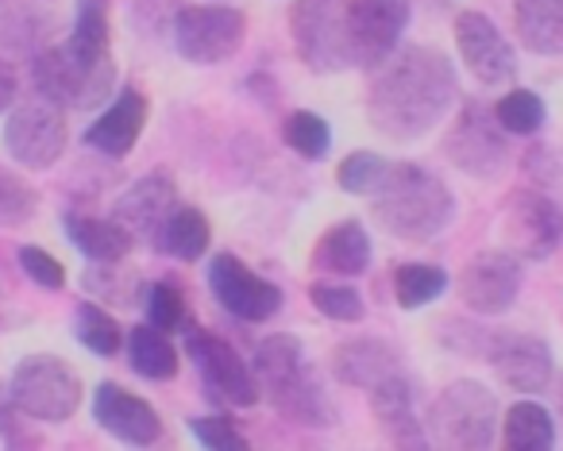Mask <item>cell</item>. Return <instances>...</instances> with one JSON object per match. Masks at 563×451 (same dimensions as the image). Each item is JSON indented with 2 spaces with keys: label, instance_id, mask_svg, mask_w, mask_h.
Segmentation results:
<instances>
[{
  "label": "cell",
  "instance_id": "1",
  "mask_svg": "<svg viewBox=\"0 0 563 451\" xmlns=\"http://www.w3.org/2000/svg\"><path fill=\"white\" fill-rule=\"evenodd\" d=\"M460 97L455 70L432 47H401L375 66L367 89V117L378 135L409 143L429 135Z\"/></svg>",
  "mask_w": 563,
  "mask_h": 451
},
{
  "label": "cell",
  "instance_id": "2",
  "mask_svg": "<svg viewBox=\"0 0 563 451\" xmlns=\"http://www.w3.org/2000/svg\"><path fill=\"white\" fill-rule=\"evenodd\" d=\"M371 209L383 232L406 243H429L455 220V194L417 163H390L371 194Z\"/></svg>",
  "mask_w": 563,
  "mask_h": 451
},
{
  "label": "cell",
  "instance_id": "3",
  "mask_svg": "<svg viewBox=\"0 0 563 451\" xmlns=\"http://www.w3.org/2000/svg\"><path fill=\"white\" fill-rule=\"evenodd\" d=\"M251 374L258 382V394L274 405L286 420L306 428H321L332 420V402L309 363L298 336H266L255 351Z\"/></svg>",
  "mask_w": 563,
  "mask_h": 451
},
{
  "label": "cell",
  "instance_id": "4",
  "mask_svg": "<svg viewBox=\"0 0 563 451\" xmlns=\"http://www.w3.org/2000/svg\"><path fill=\"white\" fill-rule=\"evenodd\" d=\"M498 397L483 382L460 378L440 389L424 432L437 451H486L498 432Z\"/></svg>",
  "mask_w": 563,
  "mask_h": 451
},
{
  "label": "cell",
  "instance_id": "5",
  "mask_svg": "<svg viewBox=\"0 0 563 451\" xmlns=\"http://www.w3.org/2000/svg\"><path fill=\"white\" fill-rule=\"evenodd\" d=\"M9 397L16 413L47 425H63L81 405V378L74 366L58 355H27L20 359L16 374L9 382Z\"/></svg>",
  "mask_w": 563,
  "mask_h": 451
},
{
  "label": "cell",
  "instance_id": "6",
  "mask_svg": "<svg viewBox=\"0 0 563 451\" xmlns=\"http://www.w3.org/2000/svg\"><path fill=\"white\" fill-rule=\"evenodd\" d=\"M290 40L313 74H340L352 66L347 51V0H294Z\"/></svg>",
  "mask_w": 563,
  "mask_h": 451
},
{
  "label": "cell",
  "instance_id": "7",
  "mask_svg": "<svg viewBox=\"0 0 563 451\" xmlns=\"http://www.w3.org/2000/svg\"><path fill=\"white\" fill-rule=\"evenodd\" d=\"M174 51L194 66H217L247 40V16L232 4H186L174 12Z\"/></svg>",
  "mask_w": 563,
  "mask_h": 451
},
{
  "label": "cell",
  "instance_id": "8",
  "mask_svg": "<svg viewBox=\"0 0 563 451\" xmlns=\"http://www.w3.org/2000/svg\"><path fill=\"white\" fill-rule=\"evenodd\" d=\"M444 155L455 170H463L467 178H478V182H490L506 170L509 143L490 105L463 101L460 117L452 120V128H448V135H444Z\"/></svg>",
  "mask_w": 563,
  "mask_h": 451
},
{
  "label": "cell",
  "instance_id": "9",
  "mask_svg": "<svg viewBox=\"0 0 563 451\" xmlns=\"http://www.w3.org/2000/svg\"><path fill=\"white\" fill-rule=\"evenodd\" d=\"M32 78L40 97L63 105V109H97L117 89V63L89 66L66 47H47L35 55Z\"/></svg>",
  "mask_w": 563,
  "mask_h": 451
},
{
  "label": "cell",
  "instance_id": "10",
  "mask_svg": "<svg viewBox=\"0 0 563 451\" xmlns=\"http://www.w3.org/2000/svg\"><path fill=\"white\" fill-rule=\"evenodd\" d=\"M66 109L47 97H32V101L16 105L4 124V147L27 170H51L66 151Z\"/></svg>",
  "mask_w": 563,
  "mask_h": 451
},
{
  "label": "cell",
  "instance_id": "11",
  "mask_svg": "<svg viewBox=\"0 0 563 451\" xmlns=\"http://www.w3.org/2000/svg\"><path fill=\"white\" fill-rule=\"evenodd\" d=\"M186 351L194 359L197 374L205 382V394L220 405H235V409H247L258 402V382L251 374V366L240 359V351L228 340H220L209 328H189L186 332Z\"/></svg>",
  "mask_w": 563,
  "mask_h": 451
},
{
  "label": "cell",
  "instance_id": "12",
  "mask_svg": "<svg viewBox=\"0 0 563 451\" xmlns=\"http://www.w3.org/2000/svg\"><path fill=\"white\" fill-rule=\"evenodd\" d=\"M501 240L517 258H548L563 240V209L540 189H514L501 209Z\"/></svg>",
  "mask_w": 563,
  "mask_h": 451
},
{
  "label": "cell",
  "instance_id": "13",
  "mask_svg": "<svg viewBox=\"0 0 563 451\" xmlns=\"http://www.w3.org/2000/svg\"><path fill=\"white\" fill-rule=\"evenodd\" d=\"M409 0H347V51L352 66L375 70L398 51L409 24Z\"/></svg>",
  "mask_w": 563,
  "mask_h": 451
},
{
  "label": "cell",
  "instance_id": "14",
  "mask_svg": "<svg viewBox=\"0 0 563 451\" xmlns=\"http://www.w3.org/2000/svg\"><path fill=\"white\" fill-rule=\"evenodd\" d=\"M209 289H212V297H217L220 309H228L232 317L247 320V324H263V320H271L274 312L282 309V301H286L274 282L258 278L243 258L228 255V251L209 263Z\"/></svg>",
  "mask_w": 563,
  "mask_h": 451
},
{
  "label": "cell",
  "instance_id": "15",
  "mask_svg": "<svg viewBox=\"0 0 563 451\" xmlns=\"http://www.w3.org/2000/svg\"><path fill=\"white\" fill-rule=\"evenodd\" d=\"M521 258L509 251H483L460 271V301L478 317H498L521 294Z\"/></svg>",
  "mask_w": 563,
  "mask_h": 451
},
{
  "label": "cell",
  "instance_id": "16",
  "mask_svg": "<svg viewBox=\"0 0 563 451\" xmlns=\"http://www.w3.org/2000/svg\"><path fill=\"white\" fill-rule=\"evenodd\" d=\"M455 47H460V58L483 86H506L517 74L514 47L498 32V24L483 12L467 9L455 16Z\"/></svg>",
  "mask_w": 563,
  "mask_h": 451
},
{
  "label": "cell",
  "instance_id": "17",
  "mask_svg": "<svg viewBox=\"0 0 563 451\" xmlns=\"http://www.w3.org/2000/svg\"><path fill=\"white\" fill-rule=\"evenodd\" d=\"M486 359L498 371V378L517 394H540L552 382V348L540 336L509 332V336H490Z\"/></svg>",
  "mask_w": 563,
  "mask_h": 451
},
{
  "label": "cell",
  "instance_id": "18",
  "mask_svg": "<svg viewBox=\"0 0 563 451\" xmlns=\"http://www.w3.org/2000/svg\"><path fill=\"white\" fill-rule=\"evenodd\" d=\"M93 417L117 440L132 443V448H151L163 436V417L143 402L140 394L117 386V382H101L93 394Z\"/></svg>",
  "mask_w": 563,
  "mask_h": 451
},
{
  "label": "cell",
  "instance_id": "19",
  "mask_svg": "<svg viewBox=\"0 0 563 451\" xmlns=\"http://www.w3.org/2000/svg\"><path fill=\"white\" fill-rule=\"evenodd\" d=\"M178 209V189H174V178L163 170L147 174L135 186H128L120 194V201L112 205V220L120 228H128L132 240H147L155 243L158 228L166 224V217Z\"/></svg>",
  "mask_w": 563,
  "mask_h": 451
},
{
  "label": "cell",
  "instance_id": "20",
  "mask_svg": "<svg viewBox=\"0 0 563 451\" xmlns=\"http://www.w3.org/2000/svg\"><path fill=\"white\" fill-rule=\"evenodd\" d=\"M371 394V413H375V420L383 425L386 440L394 443L398 451H429V432H424L421 417H417L413 409V386H409L406 371L390 374V378H383L375 389H367Z\"/></svg>",
  "mask_w": 563,
  "mask_h": 451
},
{
  "label": "cell",
  "instance_id": "21",
  "mask_svg": "<svg viewBox=\"0 0 563 451\" xmlns=\"http://www.w3.org/2000/svg\"><path fill=\"white\" fill-rule=\"evenodd\" d=\"M147 124V97L140 89H124L93 124L86 128V147L101 151L109 158H124L140 143Z\"/></svg>",
  "mask_w": 563,
  "mask_h": 451
},
{
  "label": "cell",
  "instance_id": "22",
  "mask_svg": "<svg viewBox=\"0 0 563 451\" xmlns=\"http://www.w3.org/2000/svg\"><path fill=\"white\" fill-rule=\"evenodd\" d=\"M332 371H336V378L347 382V386L375 389L383 378L401 371V355L386 340L363 336V340H347L332 351Z\"/></svg>",
  "mask_w": 563,
  "mask_h": 451
},
{
  "label": "cell",
  "instance_id": "23",
  "mask_svg": "<svg viewBox=\"0 0 563 451\" xmlns=\"http://www.w3.org/2000/svg\"><path fill=\"white\" fill-rule=\"evenodd\" d=\"M313 266L324 274H340V278H355L371 266V235L360 220H340L317 240Z\"/></svg>",
  "mask_w": 563,
  "mask_h": 451
},
{
  "label": "cell",
  "instance_id": "24",
  "mask_svg": "<svg viewBox=\"0 0 563 451\" xmlns=\"http://www.w3.org/2000/svg\"><path fill=\"white\" fill-rule=\"evenodd\" d=\"M514 28L532 55H563V0H514Z\"/></svg>",
  "mask_w": 563,
  "mask_h": 451
},
{
  "label": "cell",
  "instance_id": "25",
  "mask_svg": "<svg viewBox=\"0 0 563 451\" xmlns=\"http://www.w3.org/2000/svg\"><path fill=\"white\" fill-rule=\"evenodd\" d=\"M66 235L74 240V248L93 263H124L128 251L135 248V240L128 235V228H120L112 217H66Z\"/></svg>",
  "mask_w": 563,
  "mask_h": 451
},
{
  "label": "cell",
  "instance_id": "26",
  "mask_svg": "<svg viewBox=\"0 0 563 451\" xmlns=\"http://www.w3.org/2000/svg\"><path fill=\"white\" fill-rule=\"evenodd\" d=\"M209 243H212L209 217L201 209H189V205H178L155 235V248L163 255L178 258V263H197L209 251Z\"/></svg>",
  "mask_w": 563,
  "mask_h": 451
},
{
  "label": "cell",
  "instance_id": "27",
  "mask_svg": "<svg viewBox=\"0 0 563 451\" xmlns=\"http://www.w3.org/2000/svg\"><path fill=\"white\" fill-rule=\"evenodd\" d=\"M501 451H555V420L540 402H517L506 409Z\"/></svg>",
  "mask_w": 563,
  "mask_h": 451
},
{
  "label": "cell",
  "instance_id": "28",
  "mask_svg": "<svg viewBox=\"0 0 563 451\" xmlns=\"http://www.w3.org/2000/svg\"><path fill=\"white\" fill-rule=\"evenodd\" d=\"M74 58L89 66L112 63V35H109V4L104 0H78V20H74L70 40L63 43Z\"/></svg>",
  "mask_w": 563,
  "mask_h": 451
},
{
  "label": "cell",
  "instance_id": "29",
  "mask_svg": "<svg viewBox=\"0 0 563 451\" xmlns=\"http://www.w3.org/2000/svg\"><path fill=\"white\" fill-rule=\"evenodd\" d=\"M124 343H128V363H132L135 374H143L151 382H170L178 374V348H174L166 332L140 324L132 328V336Z\"/></svg>",
  "mask_w": 563,
  "mask_h": 451
},
{
  "label": "cell",
  "instance_id": "30",
  "mask_svg": "<svg viewBox=\"0 0 563 451\" xmlns=\"http://www.w3.org/2000/svg\"><path fill=\"white\" fill-rule=\"evenodd\" d=\"M448 289V274L444 266H432V263H406L398 266L394 274V297H398L401 309H424L432 305L440 294Z\"/></svg>",
  "mask_w": 563,
  "mask_h": 451
},
{
  "label": "cell",
  "instance_id": "31",
  "mask_svg": "<svg viewBox=\"0 0 563 451\" xmlns=\"http://www.w3.org/2000/svg\"><path fill=\"white\" fill-rule=\"evenodd\" d=\"M74 332H78V340L86 343L93 355H117L120 348H124V332H120V320L112 317L109 309H101V305L86 301L78 305V312H74Z\"/></svg>",
  "mask_w": 563,
  "mask_h": 451
},
{
  "label": "cell",
  "instance_id": "32",
  "mask_svg": "<svg viewBox=\"0 0 563 451\" xmlns=\"http://www.w3.org/2000/svg\"><path fill=\"white\" fill-rule=\"evenodd\" d=\"M494 117H498L506 135H537L548 109H544V101H540V94H532V89H509V94L494 105Z\"/></svg>",
  "mask_w": 563,
  "mask_h": 451
},
{
  "label": "cell",
  "instance_id": "33",
  "mask_svg": "<svg viewBox=\"0 0 563 451\" xmlns=\"http://www.w3.org/2000/svg\"><path fill=\"white\" fill-rule=\"evenodd\" d=\"M282 140L290 143L301 158H324L332 147V128H329V120L317 117V112L298 109L282 124Z\"/></svg>",
  "mask_w": 563,
  "mask_h": 451
},
{
  "label": "cell",
  "instance_id": "34",
  "mask_svg": "<svg viewBox=\"0 0 563 451\" xmlns=\"http://www.w3.org/2000/svg\"><path fill=\"white\" fill-rule=\"evenodd\" d=\"M40 212V194L20 174L0 166V228H20Z\"/></svg>",
  "mask_w": 563,
  "mask_h": 451
},
{
  "label": "cell",
  "instance_id": "35",
  "mask_svg": "<svg viewBox=\"0 0 563 451\" xmlns=\"http://www.w3.org/2000/svg\"><path fill=\"white\" fill-rule=\"evenodd\" d=\"M309 301H313L317 312H324L329 320H340V324H355L363 320V297L360 289L352 286H336V282H313L309 286Z\"/></svg>",
  "mask_w": 563,
  "mask_h": 451
},
{
  "label": "cell",
  "instance_id": "36",
  "mask_svg": "<svg viewBox=\"0 0 563 451\" xmlns=\"http://www.w3.org/2000/svg\"><path fill=\"white\" fill-rule=\"evenodd\" d=\"M386 166L390 163H386L383 155H375V151H352V155L336 166V182L344 194H375Z\"/></svg>",
  "mask_w": 563,
  "mask_h": 451
},
{
  "label": "cell",
  "instance_id": "37",
  "mask_svg": "<svg viewBox=\"0 0 563 451\" xmlns=\"http://www.w3.org/2000/svg\"><path fill=\"white\" fill-rule=\"evenodd\" d=\"M147 320L151 328L170 336L174 328L186 324V294H181L174 282H155L147 289Z\"/></svg>",
  "mask_w": 563,
  "mask_h": 451
},
{
  "label": "cell",
  "instance_id": "38",
  "mask_svg": "<svg viewBox=\"0 0 563 451\" xmlns=\"http://www.w3.org/2000/svg\"><path fill=\"white\" fill-rule=\"evenodd\" d=\"M120 263H93V271H86V289L101 294L104 301L117 305H132L140 294V274L132 271H117Z\"/></svg>",
  "mask_w": 563,
  "mask_h": 451
},
{
  "label": "cell",
  "instance_id": "39",
  "mask_svg": "<svg viewBox=\"0 0 563 451\" xmlns=\"http://www.w3.org/2000/svg\"><path fill=\"white\" fill-rule=\"evenodd\" d=\"M189 432H194V440L205 451H255L247 443V436L228 417H194L189 420Z\"/></svg>",
  "mask_w": 563,
  "mask_h": 451
},
{
  "label": "cell",
  "instance_id": "40",
  "mask_svg": "<svg viewBox=\"0 0 563 451\" xmlns=\"http://www.w3.org/2000/svg\"><path fill=\"white\" fill-rule=\"evenodd\" d=\"M20 266H24V274L35 282V286H43V289H63L66 286V266L58 263L51 251L35 248V243L20 248Z\"/></svg>",
  "mask_w": 563,
  "mask_h": 451
},
{
  "label": "cell",
  "instance_id": "41",
  "mask_svg": "<svg viewBox=\"0 0 563 451\" xmlns=\"http://www.w3.org/2000/svg\"><path fill=\"white\" fill-rule=\"evenodd\" d=\"M16 94H20V78L9 63H0V112H9L16 105Z\"/></svg>",
  "mask_w": 563,
  "mask_h": 451
},
{
  "label": "cell",
  "instance_id": "42",
  "mask_svg": "<svg viewBox=\"0 0 563 451\" xmlns=\"http://www.w3.org/2000/svg\"><path fill=\"white\" fill-rule=\"evenodd\" d=\"M0 4H9V0H0Z\"/></svg>",
  "mask_w": 563,
  "mask_h": 451
}]
</instances>
